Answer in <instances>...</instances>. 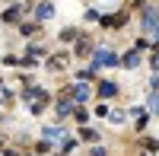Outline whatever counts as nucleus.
<instances>
[{
	"label": "nucleus",
	"mask_w": 159,
	"mask_h": 156,
	"mask_svg": "<svg viewBox=\"0 0 159 156\" xmlns=\"http://www.w3.org/2000/svg\"><path fill=\"white\" fill-rule=\"evenodd\" d=\"M111 64H118V57H115V51H108V48H99L96 51V61H92V67H111Z\"/></svg>",
	"instance_id": "nucleus-1"
},
{
	"label": "nucleus",
	"mask_w": 159,
	"mask_h": 156,
	"mask_svg": "<svg viewBox=\"0 0 159 156\" xmlns=\"http://www.w3.org/2000/svg\"><path fill=\"white\" fill-rule=\"evenodd\" d=\"M143 29H147V32H156L159 29V10H143Z\"/></svg>",
	"instance_id": "nucleus-2"
},
{
	"label": "nucleus",
	"mask_w": 159,
	"mask_h": 156,
	"mask_svg": "<svg viewBox=\"0 0 159 156\" xmlns=\"http://www.w3.org/2000/svg\"><path fill=\"white\" fill-rule=\"evenodd\" d=\"M70 96H73V102H86V99H89V83L80 80L76 86H70Z\"/></svg>",
	"instance_id": "nucleus-3"
},
{
	"label": "nucleus",
	"mask_w": 159,
	"mask_h": 156,
	"mask_svg": "<svg viewBox=\"0 0 159 156\" xmlns=\"http://www.w3.org/2000/svg\"><path fill=\"white\" fill-rule=\"evenodd\" d=\"M99 25H102V29H118V25H124V16H121V13H118V16H102Z\"/></svg>",
	"instance_id": "nucleus-4"
},
{
	"label": "nucleus",
	"mask_w": 159,
	"mask_h": 156,
	"mask_svg": "<svg viewBox=\"0 0 159 156\" xmlns=\"http://www.w3.org/2000/svg\"><path fill=\"white\" fill-rule=\"evenodd\" d=\"M67 64H70V54H57V57L48 61V67H51V70H64Z\"/></svg>",
	"instance_id": "nucleus-5"
},
{
	"label": "nucleus",
	"mask_w": 159,
	"mask_h": 156,
	"mask_svg": "<svg viewBox=\"0 0 159 156\" xmlns=\"http://www.w3.org/2000/svg\"><path fill=\"white\" fill-rule=\"evenodd\" d=\"M115 93H118V86H115V83H108V80L99 83V96H102V99H111Z\"/></svg>",
	"instance_id": "nucleus-6"
},
{
	"label": "nucleus",
	"mask_w": 159,
	"mask_h": 156,
	"mask_svg": "<svg viewBox=\"0 0 159 156\" xmlns=\"http://www.w3.org/2000/svg\"><path fill=\"white\" fill-rule=\"evenodd\" d=\"M89 48H92V45H89V38H80V42H76V51H73V57H83Z\"/></svg>",
	"instance_id": "nucleus-7"
},
{
	"label": "nucleus",
	"mask_w": 159,
	"mask_h": 156,
	"mask_svg": "<svg viewBox=\"0 0 159 156\" xmlns=\"http://www.w3.org/2000/svg\"><path fill=\"white\" fill-rule=\"evenodd\" d=\"M51 16H54V7H51V3H42V7H38V19H51Z\"/></svg>",
	"instance_id": "nucleus-8"
},
{
	"label": "nucleus",
	"mask_w": 159,
	"mask_h": 156,
	"mask_svg": "<svg viewBox=\"0 0 159 156\" xmlns=\"http://www.w3.org/2000/svg\"><path fill=\"white\" fill-rule=\"evenodd\" d=\"M137 64H140L137 51H127V54H124V67H137Z\"/></svg>",
	"instance_id": "nucleus-9"
},
{
	"label": "nucleus",
	"mask_w": 159,
	"mask_h": 156,
	"mask_svg": "<svg viewBox=\"0 0 159 156\" xmlns=\"http://www.w3.org/2000/svg\"><path fill=\"white\" fill-rule=\"evenodd\" d=\"M61 38H64V42H70V38H76V29H64V32H61Z\"/></svg>",
	"instance_id": "nucleus-10"
},
{
	"label": "nucleus",
	"mask_w": 159,
	"mask_h": 156,
	"mask_svg": "<svg viewBox=\"0 0 159 156\" xmlns=\"http://www.w3.org/2000/svg\"><path fill=\"white\" fill-rule=\"evenodd\" d=\"M96 137H99L96 131H89V127H83V140H96Z\"/></svg>",
	"instance_id": "nucleus-11"
},
{
	"label": "nucleus",
	"mask_w": 159,
	"mask_h": 156,
	"mask_svg": "<svg viewBox=\"0 0 159 156\" xmlns=\"http://www.w3.org/2000/svg\"><path fill=\"white\" fill-rule=\"evenodd\" d=\"M153 67H156V70H159V48H156V51H153Z\"/></svg>",
	"instance_id": "nucleus-12"
},
{
	"label": "nucleus",
	"mask_w": 159,
	"mask_h": 156,
	"mask_svg": "<svg viewBox=\"0 0 159 156\" xmlns=\"http://www.w3.org/2000/svg\"><path fill=\"white\" fill-rule=\"evenodd\" d=\"M92 156H108V153H105L102 147H96V150H92Z\"/></svg>",
	"instance_id": "nucleus-13"
},
{
	"label": "nucleus",
	"mask_w": 159,
	"mask_h": 156,
	"mask_svg": "<svg viewBox=\"0 0 159 156\" xmlns=\"http://www.w3.org/2000/svg\"><path fill=\"white\" fill-rule=\"evenodd\" d=\"M0 156H16V153H10V150H7V153H0Z\"/></svg>",
	"instance_id": "nucleus-14"
}]
</instances>
